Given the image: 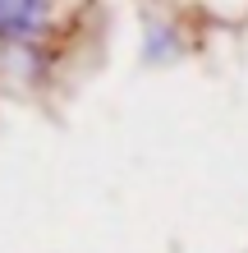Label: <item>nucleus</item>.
I'll return each instance as SVG.
<instances>
[{
	"label": "nucleus",
	"instance_id": "obj_1",
	"mask_svg": "<svg viewBox=\"0 0 248 253\" xmlns=\"http://www.w3.org/2000/svg\"><path fill=\"white\" fill-rule=\"evenodd\" d=\"M46 19V0H0V42H28Z\"/></svg>",
	"mask_w": 248,
	"mask_h": 253
}]
</instances>
